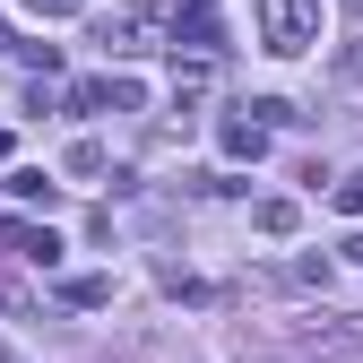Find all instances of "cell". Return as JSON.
I'll return each instance as SVG.
<instances>
[{"label":"cell","instance_id":"cell-1","mask_svg":"<svg viewBox=\"0 0 363 363\" xmlns=\"http://www.w3.org/2000/svg\"><path fill=\"white\" fill-rule=\"evenodd\" d=\"M311 43H320V0H259V52L294 61Z\"/></svg>","mask_w":363,"mask_h":363},{"label":"cell","instance_id":"cell-2","mask_svg":"<svg viewBox=\"0 0 363 363\" xmlns=\"http://www.w3.org/2000/svg\"><path fill=\"white\" fill-rule=\"evenodd\" d=\"M156 35H173V18L156 9V0H130L121 18H104V26H96L104 52H156Z\"/></svg>","mask_w":363,"mask_h":363},{"label":"cell","instance_id":"cell-3","mask_svg":"<svg viewBox=\"0 0 363 363\" xmlns=\"http://www.w3.org/2000/svg\"><path fill=\"white\" fill-rule=\"evenodd\" d=\"M0 259H26V268L52 277V268H61V234H52V225H0Z\"/></svg>","mask_w":363,"mask_h":363},{"label":"cell","instance_id":"cell-4","mask_svg":"<svg viewBox=\"0 0 363 363\" xmlns=\"http://www.w3.org/2000/svg\"><path fill=\"white\" fill-rule=\"evenodd\" d=\"M216 147L234 156V164H259V156H268V121H251V113H225V121H216Z\"/></svg>","mask_w":363,"mask_h":363},{"label":"cell","instance_id":"cell-5","mask_svg":"<svg viewBox=\"0 0 363 363\" xmlns=\"http://www.w3.org/2000/svg\"><path fill=\"white\" fill-rule=\"evenodd\" d=\"M61 303H69V311H104V303H113V277H104V268H86V277H61Z\"/></svg>","mask_w":363,"mask_h":363},{"label":"cell","instance_id":"cell-6","mask_svg":"<svg viewBox=\"0 0 363 363\" xmlns=\"http://www.w3.org/2000/svg\"><path fill=\"white\" fill-rule=\"evenodd\" d=\"M9 191H18L26 208H52V199H61V182L43 173V164H18V173H9Z\"/></svg>","mask_w":363,"mask_h":363},{"label":"cell","instance_id":"cell-7","mask_svg":"<svg viewBox=\"0 0 363 363\" xmlns=\"http://www.w3.org/2000/svg\"><path fill=\"white\" fill-rule=\"evenodd\" d=\"M251 225H259V234H277V242H286L294 225H303V208H294V199H259V208H251Z\"/></svg>","mask_w":363,"mask_h":363},{"label":"cell","instance_id":"cell-8","mask_svg":"<svg viewBox=\"0 0 363 363\" xmlns=\"http://www.w3.org/2000/svg\"><path fill=\"white\" fill-rule=\"evenodd\" d=\"M61 173H69V182H104V147H96V139H78V147L61 156Z\"/></svg>","mask_w":363,"mask_h":363},{"label":"cell","instance_id":"cell-9","mask_svg":"<svg viewBox=\"0 0 363 363\" xmlns=\"http://www.w3.org/2000/svg\"><path fill=\"white\" fill-rule=\"evenodd\" d=\"M69 113H113V78H78L69 86Z\"/></svg>","mask_w":363,"mask_h":363},{"label":"cell","instance_id":"cell-10","mask_svg":"<svg viewBox=\"0 0 363 363\" xmlns=\"http://www.w3.org/2000/svg\"><path fill=\"white\" fill-rule=\"evenodd\" d=\"M286 286H329V259H311V251L286 259Z\"/></svg>","mask_w":363,"mask_h":363},{"label":"cell","instance_id":"cell-11","mask_svg":"<svg viewBox=\"0 0 363 363\" xmlns=\"http://www.w3.org/2000/svg\"><path fill=\"white\" fill-rule=\"evenodd\" d=\"M337 216H363V173H346V182H337Z\"/></svg>","mask_w":363,"mask_h":363},{"label":"cell","instance_id":"cell-12","mask_svg":"<svg viewBox=\"0 0 363 363\" xmlns=\"http://www.w3.org/2000/svg\"><path fill=\"white\" fill-rule=\"evenodd\" d=\"M337 78H354V86H363V43H346V52H337Z\"/></svg>","mask_w":363,"mask_h":363},{"label":"cell","instance_id":"cell-13","mask_svg":"<svg viewBox=\"0 0 363 363\" xmlns=\"http://www.w3.org/2000/svg\"><path fill=\"white\" fill-rule=\"evenodd\" d=\"M26 9H35V18H69L78 0H26Z\"/></svg>","mask_w":363,"mask_h":363},{"label":"cell","instance_id":"cell-14","mask_svg":"<svg viewBox=\"0 0 363 363\" xmlns=\"http://www.w3.org/2000/svg\"><path fill=\"white\" fill-rule=\"evenodd\" d=\"M337 259H354V268H363V234H346V242H337Z\"/></svg>","mask_w":363,"mask_h":363},{"label":"cell","instance_id":"cell-15","mask_svg":"<svg viewBox=\"0 0 363 363\" xmlns=\"http://www.w3.org/2000/svg\"><path fill=\"white\" fill-rule=\"evenodd\" d=\"M0 52H18V43H9V26H0Z\"/></svg>","mask_w":363,"mask_h":363},{"label":"cell","instance_id":"cell-16","mask_svg":"<svg viewBox=\"0 0 363 363\" xmlns=\"http://www.w3.org/2000/svg\"><path fill=\"white\" fill-rule=\"evenodd\" d=\"M0 363H18V346H0Z\"/></svg>","mask_w":363,"mask_h":363}]
</instances>
